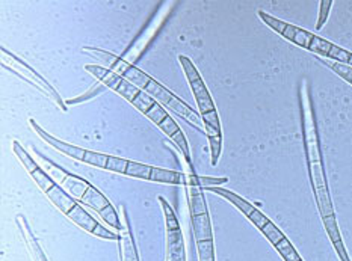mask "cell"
I'll return each mask as SVG.
<instances>
[{
	"instance_id": "277c9868",
	"label": "cell",
	"mask_w": 352,
	"mask_h": 261,
	"mask_svg": "<svg viewBox=\"0 0 352 261\" xmlns=\"http://www.w3.org/2000/svg\"><path fill=\"white\" fill-rule=\"evenodd\" d=\"M34 151L38 156V159L44 163V171L47 172L52 179L67 192V194L74 196L76 201L87 204L88 207H91V209H94L98 214H100V218L106 222V224L112 227L113 229L121 231L122 225L118 218V213L116 209H113V205L111 204L109 199L106 198L100 190L94 188L88 180L82 179V177L76 175L73 172H68L63 166H59L55 162H52L50 159L44 157L38 150H34Z\"/></svg>"
},
{
	"instance_id": "8992f818",
	"label": "cell",
	"mask_w": 352,
	"mask_h": 261,
	"mask_svg": "<svg viewBox=\"0 0 352 261\" xmlns=\"http://www.w3.org/2000/svg\"><path fill=\"white\" fill-rule=\"evenodd\" d=\"M257 15L258 19L262 20L267 27H271L275 34L286 38L287 41L294 43L298 47L316 53V55L324 56L328 60L331 59L334 63L346 64L352 67V52L342 49L339 45L333 44L331 41L325 40V38H320L302 27H298L280 19H275L271 14H267L265 11H257Z\"/></svg>"
},
{
	"instance_id": "9a60e30c",
	"label": "cell",
	"mask_w": 352,
	"mask_h": 261,
	"mask_svg": "<svg viewBox=\"0 0 352 261\" xmlns=\"http://www.w3.org/2000/svg\"><path fill=\"white\" fill-rule=\"evenodd\" d=\"M322 224H324V228L328 234V239L331 240L333 248L336 249V254L339 256V260L340 261H351V258L348 256V251L345 248V243H343L339 224H338V219H336V216L324 218Z\"/></svg>"
},
{
	"instance_id": "8fae6325",
	"label": "cell",
	"mask_w": 352,
	"mask_h": 261,
	"mask_svg": "<svg viewBox=\"0 0 352 261\" xmlns=\"http://www.w3.org/2000/svg\"><path fill=\"white\" fill-rule=\"evenodd\" d=\"M159 203L162 207L166 227V261H186L185 239H183L179 219L164 196H159Z\"/></svg>"
},
{
	"instance_id": "d6986e66",
	"label": "cell",
	"mask_w": 352,
	"mask_h": 261,
	"mask_svg": "<svg viewBox=\"0 0 352 261\" xmlns=\"http://www.w3.org/2000/svg\"><path fill=\"white\" fill-rule=\"evenodd\" d=\"M200 183L203 189L206 188H219L221 184L228 183V179H213V177H200Z\"/></svg>"
},
{
	"instance_id": "52a82bcc",
	"label": "cell",
	"mask_w": 352,
	"mask_h": 261,
	"mask_svg": "<svg viewBox=\"0 0 352 261\" xmlns=\"http://www.w3.org/2000/svg\"><path fill=\"white\" fill-rule=\"evenodd\" d=\"M186 179L189 190V210L192 231L197 243L198 260L200 261H215V243H213L212 222L209 216L208 203H206L204 189L200 183V177L195 174L192 163H186Z\"/></svg>"
},
{
	"instance_id": "9c48e42d",
	"label": "cell",
	"mask_w": 352,
	"mask_h": 261,
	"mask_svg": "<svg viewBox=\"0 0 352 261\" xmlns=\"http://www.w3.org/2000/svg\"><path fill=\"white\" fill-rule=\"evenodd\" d=\"M206 190L213 192V194L226 198L228 203H232L234 207H237L239 212H242L245 216H247L252 222V224H254L260 229V231L263 233L266 239L272 243L274 248L286 239V236L283 234L281 229L277 225H275L274 222L270 218H267L263 212H260L257 207H254L251 203H248L245 198L239 196L237 194H234V192L228 190L226 188H206Z\"/></svg>"
},
{
	"instance_id": "ac0fdd59",
	"label": "cell",
	"mask_w": 352,
	"mask_h": 261,
	"mask_svg": "<svg viewBox=\"0 0 352 261\" xmlns=\"http://www.w3.org/2000/svg\"><path fill=\"white\" fill-rule=\"evenodd\" d=\"M319 15H318V23H316V30H320L324 27V25L328 20V15H330L331 11V6L333 2L331 0H322V2L319 3Z\"/></svg>"
},
{
	"instance_id": "2e32d148",
	"label": "cell",
	"mask_w": 352,
	"mask_h": 261,
	"mask_svg": "<svg viewBox=\"0 0 352 261\" xmlns=\"http://www.w3.org/2000/svg\"><path fill=\"white\" fill-rule=\"evenodd\" d=\"M319 63L330 68L331 71H334L336 74L342 78L345 82H348L349 85H352V67L346 65V64H340V63H334V60H328V59H322L319 58Z\"/></svg>"
},
{
	"instance_id": "5b68a950",
	"label": "cell",
	"mask_w": 352,
	"mask_h": 261,
	"mask_svg": "<svg viewBox=\"0 0 352 261\" xmlns=\"http://www.w3.org/2000/svg\"><path fill=\"white\" fill-rule=\"evenodd\" d=\"M179 63L183 68V73L186 76L190 91H192L204 124V132L208 135L210 147V165L217 166L221 157V150H223V128H221V121L215 103H213L210 92L192 60L180 55Z\"/></svg>"
},
{
	"instance_id": "ffe728a7",
	"label": "cell",
	"mask_w": 352,
	"mask_h": 261,
	"mask_svg": "<svg viewBox=\"0 0 352 261\" xmlns=\"http://www.w3.org/2000/svg\"><path fill=\"white\" fill-rule=\"evenodd\" d=\"M301 261H302V260H301Z\"/></svg>"
},
{
	"instance_id": "6da1fadb",
	"label": "cell",
	"mask_w": 352,
	"mask_h": 261,
	"mask_svg": "<svg viewBox=\"0 0 352 261\" xmlns=\"http://www.w3.org/2000/svg\"><path fill=\"white\" fill-rule=\"evenodd\" d=\"M12 151L14 155L19 157L21 165L26 168L29 175L35 180L38 188L43 190V194L47 195L50 201L55 204V207H58L68 219L73 220V224L80 227L82 229H85L87 233L98 237V239L121 242V236L109 231L108 228L98 224V222L83 209L79 201H76L70 194H67V192L36 163V160H34V157L29 155L25 147H21V144L19 141L12 142Z\"/></svg>"
},
{
	"instance_id": "30bf717a",
	"label": "cell",
	"mask_w": 352,
	"mask_h": 261,
	"mask_svg": "<svg viewBox=\"0 0 352 261\" xmlns=\"http://www.w3.org/2000/svg\"><path fill=\"white\" fill-rule=\"evenodd\" d=\"M0 53H2V64H3L6 70H10L14 74H17L19 78L25 79L26 82L30 83V85L35 87L36 89H40L43 94H45L49 98H52V102L55 103L60 111H67V104H65L64 100L60 98V95L58 94V91L53 88L40 73L34 70L32 67H29L25 63V60L17 58L12 52L6 50L5 47L0 49Z\"/></svg>"
},
{
	"instance_id": "5bb4252c",
	"label": "cell",
	"mask_w": 352,
	"mask_h": 261,
	"mask_svg": "<svg viewBox=\"0 0 352 261\" xmlns=\"http://www.w3.org/2000/svg\"><path fill=\"white\" fill-rule=\"evenodd\" d=\"M15 222H17V227L20 229L23 240H25L32 260L34 261H49L47 257H45V254H44L40 242H38V239L35 237L32 228H30L28 219L23 216V214H19V216L15 218Z\"/></svg>"
},
{
	"instance_id": "4fadbf2b",
	"label": "cell",
	"mask_w": 352,
	"mask_h": 261,
	"mask_svg": "<svg viewBox=\"0 0 352 261\" xmlns=\"http://www.w3.org/2000/svg\"><path fill=\"white\" fill-rule=\"evenodd\" d=\"M85 70L89 74H93L96 79H98L102 83H104L106 87L111 88L112 91H116L117 94H120L122 98H126L130 104H133L135 100L140 97V94L142 92L140 88H136L129 80L122 78V76L117 74L116 71H112L106 67L87 64Z\"/></svg>"
},
{
	"instance_id": "e0dca14e",
	"label": "cell",
	"mask_w": 352,
	"mask_h": 261,
	"mask_svg": "<svg viewBox=\"0 0 352 261\" xmlns=\"http://www.w3.org/2000/svg\"><path fill=\"white\" fill-rule=\"evenodd\" d=\"M275 249H277V252L283 257V260H285V261H301L302 260L301 256L298 254L296 249L294 248V245L290 243V240L287 239V237L280 245H277V247H275Z\"/></svg>"
},
{
	"instance_id": "7a4b0ae2",
	"label": "cell",
	"mask_w": 352,
	"mask_h": 261,
	"mask_svg": "<svg viewBox=\"0 0 352 261\" xmlns=\"http://www.w3.org/2000/svg\"><path fill=\"white\" fill-rule=\"evenodd\" d=\"M300 97V111H301V126H302V137H304V150L305 159H307V170L311 183L313 194L316 198V204L320 213V218L336 216L333 199L328 186L322 147H320V137L316 124L315 107H313L310 88L307 82H302V85L298 92Z\"/></svg>"
},
{
	"instance_id": "7c38bea8",
	"label": "cell",
	"mask_w": 352,
	"mask_h": 261,
	"mask_svg": "<svg viewBox=\"0 0 352 261\" xmlns=\"http://www.w3.org/2000/svg\"><path fill=\"white\" fill-rule=\"evenodd\" d=\"M145 117L150 118L153 122H155V124L160 130H162V132L168 137H170V139L175 145H177L179 150L182 151L183 157H185V162L186 163H189V165L192 163V159H190V152H189L190 148H189V144H188V139H186L185 133L182 132V128L177 126V122L173 120L171 115L164 109L162 104L156 103L147 113H145Z\"/></svg>"
},
{
	"instance_id": "3957f363",
	"label": "cell",
	"mask_w": 352,
	"mask_h": 261,
	"mask_svg": "<svg viewBox=\"0 0 352 261\" xmlns=\"http://www.w3.org/2000/svg\"><path fill=\"white\" fill-rule=\"evenodd\" d=\"M83 52L89 53L91 56H96L98 60H102V63L109 68V70L122 76V78L129 80L136 88H140L141 91L147 92L148 95L157 100V103L166 104L170 109L177 112L180 117L185 118L188 122H192V124L197 126V128L200 130V132H203L204 124H203L201 115L195 112L190 106H188L182 98L174 95L170 89H166L164 85H160L157 80L150 78L147 73H144L133 64L127 63V60H124L117 55H113V53H111V52H106L102 49H94V47H83Z\"/></svg>"
},
{
	"instance_id": "ba28073f",
	"label": "cell",
	"mask_w": 352,
	"mask_h": 261,
	"mask_svg": "<svg viewBox=\"0 0 352 261\" xmlns=\"http://www.w3.org/2000/svg\"><path fill=\"white\" fill-rule=\"evenodd\" d=\"M106 171L124 174L133 179H141L147 181H156L164 184H180L183 183V174L171 170H162V168L144 165L133 162V160H127L122 157L109 156L104 165Z\"/></svg>"
}]
</instances>
